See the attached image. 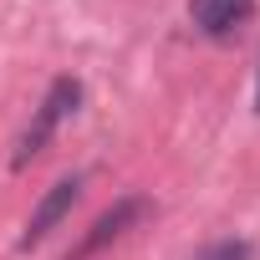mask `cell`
I'll use <instances>...</instances> for the list:
<instances>
[{
    "instance_id": "obj_1",
    "label": "cell",
    "mask_w": 260,
    "mask_h": 260,
    "mask_svg": "<svg viewBox=\"0 0 260 260\" xmlns=\"http://www.w3.org/2000/svg\"><path fill=\"white\" fill-rule=\"evenodd\" d=\"M77 102H82V82H77V77H56V82L46 87L41 107L31 112V122L21 127L16 153H11V169H26V164H36V158L46 153V143L56 138V127L77 112Z\"/></svg>"
},
{
    "instance_id": "obj_2",
    "label": "cell",
    "mask_w": 260,
    "mask_h": 260,
    "mask_svg": "<svg viewBox=\"0 0 260 260\" xmlns=\"http://www.w3.org/2000/svg\"><path fill=\"white\" fill-rule=\"evenodd\" d=\"M148 209H153V204H148L143 194H122V199H117L112 209H102V214L92 219V230H87V235L77 240V250H72L67 260H92V255H102V250H107L112 240H122L127 230H133V224H138V219H143Z\"/></svg>"
},
{
    "instance_id": "obj_3",
    "label": "cell",
    "mask_w": 260,
    "mask_h": 260,
    "mask_svg": "<svg viewBox=\"0 0 260 260\" xmlns=\"http://www.w3.org/2000/svg\"><path fill=\"white\" fill-rule=\"evenodd\" d=\"M77 194H82V174H67V179H56L46 194H41V204L31 209V219H26V235H21V250H36L61 219H67V209L77 204Z\"/></svg>"
},
{
    "instance_id": "obj_4",
    "label": "cell",
    "mask_w": 260,
    "mask_h": 260,
    "mask_svg": "<svg viewBox=\"0 0 260 260\" xmlns=\"http://www.w3.org/2000/svg\"><path fill=\"white\" fill-rule=\"evenodd\" d=\"M189 16L204 36H230L255 16V0H189Z\"/></svg>"
},
{
    "instance_id": "obj_5",
    "label": "cell",
    "mask_w": 260,
    "mask_h": 260,
    "mask_svg": "<svg viewBox=\"0 0 260 260\" xmlns=\"http://www.w3.org/2000/svg\"><path fill=\"white\" fill-rule=\"evenodd\" d=\"M250 255H255V245H250V240H219V245L199 250L194 260H250Z\"/></svg>"
},
{
    "instance_id": "obj_6",
    "label": "cell",
    "mask_w": 260,
    "mask_h": 260,
    "mask_svg": "<svg viewBox=\"0 0 260 260\" xmlns=\"http://www.w3.org/2000/svg\"><path fill=\"white\" fill-rule=\"evenodd\" d=\"M255 107H260V87H255Z\"/></svg>"
}]
</instances>
